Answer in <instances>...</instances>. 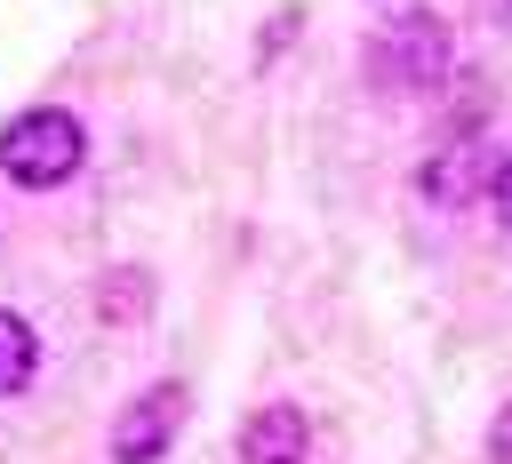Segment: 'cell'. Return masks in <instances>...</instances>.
I'll return each instance as SVG.
<instances>
[{"mask_svg":"<svg viewBox=\"0 0 512 464\" xmlns=\"http://www.w3.org/2000/svg\"><path fill=\"white\" fill-rule=\"evenodd\" d=\"M80 152H88V136H80V120L72 112H16L8 128H0V168L24 184V192H48V184H64L72 168H80Z\"/></svg>","mask_w":512,"mask_h":464,"instance_id":"obj_1","label":"cell"},{"mask_svg":"<svg viewBox=\"0 0 512 464\" xmlns=\"http://www.w3.org/2000/svg\"><path fill=\"white\" fill-rule=\"evenodd\" d=\"M368 80L376 88H440L448 80V24L432 16V8H408L392 32H376V48H368Z\"/></svg>","mask_w":512,"mask_h":464,"instance_id":"obj_2","label":"cell"},{"mask_svg":"<svg viewBox=\"0 0 512 464\" xmlns=\"http://www.w3.org/2000/svg\"><path fill=\"white\" fill-rule=\"evenodd\" d=\"M176 424H184V384L136 392V400L120 408V424H112V464H160L168 440H176Z\"/></svg>","mask_w":512,"mask_h":464,"instance_id":"obj_3","label":"cell"},{"mask_svg":"<svg viewBox=\"0 0 512 464\" xmlns=\"http://www.w3.org/2000/svg\"><path fill=\"white\" fill-rule=\"evenodd\" d=\"M304 448H312V424H304V408H288V400L256 408L248 432H240V456H248V464H304Z\"/></svg>","mask_w":512,"mask_h":464,"instance_id":"obj_4","label":"cell"},{"mask_svg":"<svg viewBox=\"0 0 512 464\" xmlns=\"http://www.w3.org/2000/svg\"><path fill=\"white\" fill-rule=\"evenodd\" d=\"M496 168H504V160H488L480 144L432 152V168H424V200H440V208H464L472 192H496Z\"/></svg>","mask_w":512,"mask_h":464,"instance_id":"obj_5","label":"cell"},{"mask_svg":"<svg viewBox=\"0 0 512 464\" xmlns=\"http://www.w3.org/2000/svg\"><path fill=\"white\" fill-rule=\"evenodd\" d=\"M32 368H40L32 328H24L16 312H0V392H24V384H32Z\"/></svg>","mask_w":512,"mask_h":464,"instance_id":"obj_6","label":"cell"},{"mask_svg":"<svg viewBox=\"0 0 512 464\" xmlns=\"http://www.w3.org/2000/svg\"><path fill=\"white\" fill-rule=\"evenodd\" d=\"M144 304H152V280L144 272H104L96 280V312L104 320H144Z\"/></svg>","mask_w":512,"mask_h":464,"instance_id":"obj_7","label":"cell"},{"mask_svg":"<svg viewBox=\"0 0 512 464\" xmlns=\"http://www.w3.org/2000/svg\"><path fill=\"white\" fill-rule=\"evenodd\" d=\"M488 464H512V408H504L496 432H488Z\"/></svg>","mask_w":512,"mask_h":464,"instance_id":"obj_8","label":"cell"},{"mask_svg":"<svg viewBox=\"0 0 512 464\" xmlns=\"http://www.w3.org/2000/svg\"><path fill=\"white\" fill-rule=\"evenodd\" d=\"M496 216H504V224H512V160H504V168H496Z\"/></svg>","mask_w":512,"mask_h":464,"instance_id":"obj_9","label":"cell"},{"mask_svg":"<svg viewBox=\"0 0 512 464\" xmlns=\"http://www.w3.org/2000/svg\"><path fill=\"white\" fill-rule=\"evenodd\" d=\"M504 16H512V0H504Z\"/></svg>","mask_w":512,"mask_h":464,"instance_id":"obj_10","label":"cell"}]
</instances>
